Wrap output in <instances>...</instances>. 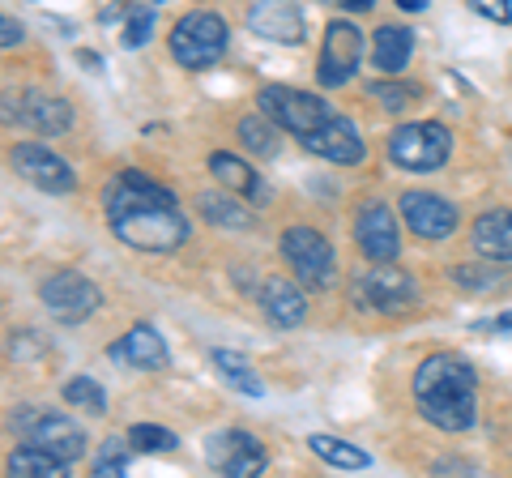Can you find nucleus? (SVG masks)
<instances>
[{"label":"nucleus","mask_w":512,"mask_h":478,"mask_svg":"<svg viewBox=\"0 0 512 478\" xmlns=\"http://www.w3.org/2000/svg\"><path fill=\"white\" fill-rule=\"evenodd\" d=\"M308 449L325 461V466H333V470H367L372 466V457H367L363 449H355V444H346V440H338V436H308Z\"/></svg>","instance_id":"393cba45"},{"label":"nucleus","mask_w":512,"mask_h":478,"mask_svg":"<svg viewBox=\"0 0 512 478\" xmlns=\"http://www.w3.org/2000/svg\"><path fill=\"white\" fill-rule=\"evenodd\" d=\"M278 124L274 120H269L265 116V111H261V116H244V120H239V141H244V150H252L256 158H274L278 154Z\"/></svg>","instance_id":"bb28decb"},{"label":"nucleus","mask_w":512,"mask_h":478,"mask_svg":"<svg viewBox=\"0 0 512 478\" xmlns=\"http://www.w3.org/2000/svg\"><path fill=\"white\" fill-rule=\"evenodd\" d=\"M64 402L77 410H90V414H107V393L99 380H90V376L69 380V385H64Z\"/></svg>","instance_id":"c756f323"},{"label":"nucleus","mask_w":512,"mask_h":478,"mask_svg":"<svg viewBox=\"0 0 512 478\" xmlns=\"http://www.w3.org/2000/svg\"><path fill=\"white\" fill-rule=\"evenodd\" d=\"M9 163H13V171H18L26 184L43 188V193H73V188H77L73 167L64 163L60 154L47 150V146H35V141H22V146H13L9 150Z\"/></svg>","instance_id":"ddd939ff"},{"label":"nucleus","mask_w":512,"mask_h":478,"mask_svg":"<svg viewBox=\"0 0 512 478\" xmlns=\"http://www.w3.org/2000/svg\"><path fill=\"white\" fill-rule=\"evenodd\" d=\"M227 39H231V30L218 13L192 9L175 22V30L167 35V47L184 69H214L222 60V52H227Z\"/></svg>","instance_id":"7ed1b4c3"},{"label":"nucleus","mask_w":512,"mask_h":478,"mask_svg":"<svg viewBox=\"0 0 512 478\" xmlns=\"http://www.w3.org/2000/svg\"><path fill=\"white\" fill-rule=\"evenodd\" d=\"M372 99H376L384 111H406V103L414 99V90L402 86V82H372Z\"/></svg>","instance_id":"473e14b6"},{"label":"nucleus","mask_w":512,"mask_h":478,"mask_svg":"<svg viewBox=\"0 0 512 478\" xmlns=\"http://www.w3.org/2000/svg\"><path fill=\"white\" fill-rule=\"evenodd\" d=\"M128 453H137L133 444H128V436L120 440H103V449H99V457H94V474L99 478H116V474H124L128 470Z\"/></svg>","instance_id":"7c9ffc66"},{"label":"nucleus","mask_w":512,"mask_h":478,"mask_svg":"<svg viewBox=\"0 0 512 478\" xmlns=\"http://www.w3.org/2000/svg\"><path fill=\"white\" fill-rule=\"evenodd\" d=\"M320 5H338V9H346V13H367L376 5V0H320Z\"/></svg>","instance_id":"c9c22d12"},{"label":"nucleus","mask_w":512,"mask_h":478,"mask_svg":"<svg viewBox=\"0 0 512 478\" xmlns=\"http://www.w3.org/2000/svg\"><path fill=\"white\" fill-rule=\"evenodd\" d=\"M124 436L137 453H175L180 449V436H175L171 427H154V423H133Z\"/></svg>","instance_id":"cd10ccee"},{"label":"nucleus","mask_w":512,"mask_h":478,"mask_svg":"<svg viewBox=\"0 0 512 478\" xmlns=\"http://www.w3.org/2000/svg\"><path fill=\"white\" fill-rule=\"evenodd\" d=\"M256 107H261L278 129L295 133V141L308 137L312 129H320V124L333 116V107L325 99H316L308 90H295V86H261L256 90Z\"/></svg>","instance_id":"423d86ee"},{"label":"nucleus","mask_w":512,"mask_h":478,"mask_svg":"<svg viewBox=\"0 0 512 478\" xmlns=\"http://www.w3.org/2000/svg\"><path fill=\"white\" fill-rule=\"evenodd\" d=\"M414 299H419V286L393 261H372V269L355 278V304L372 312H406Z\"/></svg>","instance_id":"1a4fd4ad"},{"label":"nucleus","mask_w":512,"mask_h":478,"mask_svg":"<svg viewBox=\"0 0 512 478\" xmlns=\"http://www.w3.org/2000/svg\"><path fill=\"white\" fill-rule=\"evenodd\" d=\"M205 461L218 470V474H231V478H252L265 470V449L261 440L248 436L244 427H231V432H214L205 440Z\"/></svg>","instance_id":"f8f14e48"},{"label":"nucleus","mask_w":512,"mask_h":478,"mask_svg":"<svg viewBox=\"0 0 512 478\" xmlns=\"http://www.w3.org/2000/svg\"><path fill=\"white\" fill-rule=\"evenodd\" d=\"M414 402L427 423L440 432H470L478 414V376L453 350L427 355L414 372Z\"/></svg>","instance_id":"f03ea898"},{"label":"nucleus","mask_w":512,"mask_h":478,"mask_svg":"<svg viewBox=\"0 0 512 478\" xmlns=\"http://www.w3.org/2000/svg\"><path fill=\"white\" fill-rule=\"evenodd\" d=\"M103 210H107V227L116 231L120 244L137 252H175L192 235L171 188L154 184L150 175H141L133 167L111 175L103 193Z\"/></svg>","instance_id":"f257e3e1"},{"label":"nucleus","mask_w":512,"mask_h":478,"mask_svg":"<svg viewBox=\"0 0 512 478\" xmlns=\"http://www.w3.org/2000/svg\"><path fill=\"white\" fill-rule=\"evenodd\" d=\"M470 244L483 261H512V210H487L474 218Z\"/></svg>","instance_id":"412c9836"},{"label":"nucleus","mask_w":512,"mask_h":478,"mask_svg":"<svg viewBox=\"0 0 512 478\" xmlns=\"http://www.w3.org/2000/svg\"><path fill=\"white\" fill-rule=\"evenodd\" d=\"M0 30H5V35H0V43H5V47H13V43H22V22H13V18H5V22H0Z\"/></svg>","instance_id":"f704fd0d"},{"label":"nucleus","mask_w":512,"mask_h":478,"mask_svg":"<svg viewBox=\"0 0 512 478\" xmlns=\"http://www.w3.org/2000/svg\"><path fill=\"white\" fill-rule=\"evenodd\" d=\"M410 56H414V30L410 26H380L376 30V39H372V65L380 73H389L397 77L406 65H410Z\"/></svg>","instance_id":"4be33fe9"},{"label":"nucleus","mask_w":512,"mask_h":478,"mask_svg":"<svg viewBox=\"0 0 512 478\" xmlns=\"http://www.w3.org/2000/svg\"><path fill=\"white\" fill-rule=\"evenodd\" d=\"M355 244L367 261H397V252H402V231H397V214L384 201H367L359 210Z\"/></svg>","instance_id":"2eb2a0df"},{"label":"nucleus","mask_w":512,"mask_h":478,"mask_svg":"<svg viewBox=\"0 0 512 478\" xmlns=\"http://www.w3.org/2000/svg\"><path fill=\"white\" fill-rule=\"evenodd\" d=\"M154 5H163V0H154Z\"/></svg>","instance_id":"ea45409f"},{"label":"nucleus","mask_w":512,"mask_h":478,"mask_svg":"<svg viewBox=\"0 0 512 478\" xmlns=\"http://www.w3.org/2000/svg\"><path fill=\"white\" fill-rule=\"evenodd\" d=\"M453 278L461 291H495V286H504L508 282V274L504 269H495V261L491 265H453Z\"/></svg>","instance_id":"c85d7f7f"},{"label":"nucleus","mask_w":512,"mask_h":478,"mask_svg":"<svg viewBox=\"0 0 512 478\" xmlns=\"http://www.w3.org/2000/svg\"><path fill=\"white\" fill-rule=\"evenodd\" d=\"M299 146L308 154H316V158H325V163H338V167H355V163L367 158V146H363L359 129L346 116H338V111H333L320 129H312L308 137H299Z\"/></svg>","instance_id":"4468645a"},{"label":"nucleus","mask_w":512,"mask_h":478,"mask_svg":"<svg viewBox=\"0 0 512 478\" xmlns=\"http://www.w3.org/2000/svg\"><path fill=\"white\" fill-rule=\"evenodd\" d=\"M256 304L274 321L278 329H291L308 316V299H303V282L295 286L291 278H265L261 291H256Z\"/></svg>","instance_id":"6ab92c4d"},{"label":"nucleus","mask_w":512,"mask_h":478,"mask_svg":"<svg viewBox=\"0 0 512 478\" xmlns=\"http://www.w3.org/2000/svg\"><path fill=\"white\" fill-rule=\"evenodd\" d=\"M197 210H201V218L210 222V227H222V231H252V222H256L244 205L227 193V188H222V193H201Z\"/></svg>","instance_id":"5701e85b"},{"label":"nucleus","mask_w":512,"mask_h":478,"mask_svg":"<svg viewBox=\"0 0 512 478\" xmlns=\"http://www.w3.org/2000/svg\"><path fill=\"white\" fill-rule=\"evenodd\" d=\"M214 368H218V376L227 380V385L235 389V393H244V397H261L265 393V385H261V376H256L252 368H248V359L239 355V350H214Z\"/></svg>","instance_id":"a878e982"},{"label":"nucleus","mask_w":512,"mask_h":478,"mask_svg":"<svg viewBox=\"0 0 512 478\" xmlns=\"http://www.w3.org/2000/svg\"><path fill=\"white\" fill-rule=\"evenodd\" d=\"M359 60H363V30L355 22H329L325 26V43H320V65H316V82L325 90H338L346 86L350 77L359 73Z\"/></svg>","instance_id":"9d476101"},{"label":"nucleus","mask_w":512,"mask_h":478,"mask_svg":"<svg viewBox=\"0 0 512 478\" xmlns=\"http://www.w3.org/2000/svg\"><path fill=\"white\" fill-rule=\"evenodd\" d=\"M470 9L491 22H512V0H470Z\"/></svg>","instance_id":"72a5a7b5"},{"label":"nucleus","mask_w":512,"mask_h":478,"mask_svg":"<svg viewBox=\"0 0 512 478\" xmlns=\"http://www.w3.org/2000/svg\"><path fill=\"white\" fill-rule=\"evenodd\" d=\"M64 470H69V461L30 440L9 457V474H18V478H64Z\"/></svg>","instance_id":"b1692460"},{"label":"nucleus","mask_w":512,"mask_h":478,"mask_svg":"<svg viewBox=\"0 0 512 478\" xmlns=\"http://www.w3.org/2000/svg\"><path fill=\"white\" fill-rule=\"evenodd\" d=\"M39 299H43V308L52 312V321H60V325H82L86 316H94L103 304L99 286H94L90 278H82L77 269H60V274H52L39 286Z\"/></svg>","instance_id":"6e6552de"},{"label":"nucleus","mask_w":512,"mask_h":478,"mask_svg":"<svg viewBox=\"0 0 512 478\" xmlns=\"http://www.w3.org/2000/svg\"><path fill=\"white\" fill-rule=\"evenodd\" d=\"M282 261L291 265L295 282H303L308 291H325L338 278V257L333 244L316 227H286L282 231Z\"/></svg>","instance_id":"39448f33"},{"label":"nucleus","mask_w":512,"mask_h":478,"mask_svg":"<svg viewBox=\"0 0 512 478\" xmlns=\"http://www.w3.org/2000/svg\"><path fill=\"white\" fill-rule=\"evenodd\" d=\"M5 120L22 124L30 133L43 137H60L73 129V107L60 99V94L47 90H22V94H5Z\"/></svg>","instance_id":"9b49d317"},{"label":"nucleus","mask_w":512,"mask_h":478,"mask_svg":"<svg viewBox=\"0 0 512 478\" xmlns=\"http://www.w3.org/2000/svg\"><path fill=\"white\" fill-rule=\"evenodd\" d=\"M453 154V133L440 120H423V124H402L389 137V158L393 167L414 171V175H431L448 163Z\"/></svg>","instance_id":"20e7f679"},{"label":"nucleus","mask_w":512,"mask_h":478,"mask_svg":"<svg viewBox=\"0 0 512 478\" xmlns=\"http://www.w3.org/2000/svg\"><path fill=\"white\" fill-rule=\"evenodd\" d=\"M248 26L269 43H303V30H308L295 0H256L248 9Z\"/></svg>","instance_id":"f3484780"},{"label":"nucleus","mask_w":512,"mask_h":478,"mask_svg":"<svg viewBox=\"0 0 512 478\" xmlns=\"http://www.w3.org/2000/svg\"><path fill=\"white\" fill-rule=\"evenodd\" d=\"M491 329H495V333H512V312L495 316V321H491Z\"/></svg>","instance_id":"e433bc0d"},{"label":"nucleus","mask_w":512,"mask_h":478,"mask_svg":"<svg viewBox=\"0 0 512 478\" xmlns=\"http://www.w3.org/2000/svg\"><path fill=\"white\" fill-rule=\"evenodd\" d=\"M77 60H82V65H86V69H99V56H94V52H82V56H77Z\"/></svg>","instance_id":"58836bf2"},{"label":"nucleus","mask_w":512,"mask_h":478,"mask_svg":"<svg viewBox=\"0 0 512 478\" xmlns=\"http://www.w3.org/2000/svg\"><path fill=\"white\" fill-rule=\"evenodd\" d=\"M13 427H18V432H22L30 444H43V449H52L56 457H64L69 466H73V461H82L86 449H90V436H86L73 419H64V414H52V410H39V406L18 410Z\"/></svg>","instance_id":"0eeeda50"},{"label":"nucleus","mask_w":512,"mask_h":478,"mask_svg":"<svg viewBox=\"0 0 512 478\" xmlns=\"http://www.w3.org/2000/svg\"><path fill=\"white\" fill-rule=\"evenodd\" d=\"M397 5H402L406 13H423V9H427V0H397Z\"/></svg>","instance_id":"4c0bfd02"},{"label":"nucleus","mask_w":512,"mask_h":478,"mask_svg":"<svg viewBox=\"0 0 512 478\" xmlns=\"http://www.w3.org/2000/svg\"><path fill=\"white\" fill-rule=\"evenodd\" d=\"M150 35H154V9H150V5H137V9L124 18V26H120V43H124V47H146Z\"/></svg>","instance_id":"2f4dec72"},{"label":"nucleus","mask_w":512,"mask_h":478,"mask_svg":"<svg viewBox=\"0 0 512 478\" xmlns=\"http://www.w3.org/2000/svg\"><path fill=\"white\" fill-rule=\"evenodd\" d=\"M107 355L120 363V368H141V372H154V368H167V342L154 325H133L120 342L107 346Z\"/></svg>","instance_id":"a211bd4d"},{"label":"nucleus","mask_w":512,"mask_h":478,"mask_svg":"<svg viewBox=\"0 0 512 478\" xmlns=\"http://www.w3.org/2000/svg\"><path fill=\"white\" fill-rule=\"evenodd\" d=\"M210 175H214L222 188H227V193L244 197V201H252V205H269V184H265V175L256 171V167H248L244 158L218 150V154H210Z\"/></svg>","instance_id":"aec40b11"},{"label":"nucleus","mask_w":512,"mask_h":478,"mask_svg":"<svg viewBox=\"0 0 512 478\" xmlns=\"http://www.w3.org/2000/svg\"><path fill=\"white\" fill-rule=\"evenodd\" d=\"M402 218L419 239H448L457 231L453 201H444L440 193H406L402 197Z\"/></svg>","instance_id":"dca6fc26"}]
</instances>
